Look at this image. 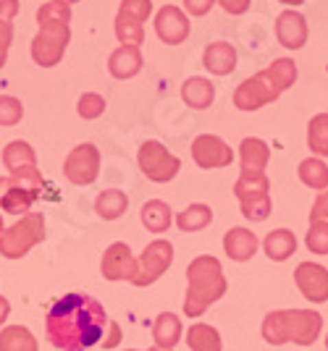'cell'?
<instances>
[{"label": "cell", "mask_w": 328, "mask_h": 351, "mask_svg": "<svg viewBox=\"0 0 328 351\" xmlns=\"http://www.w3.org/2000/svg\"><path fill=\"white\" fill-rule=\"evenodd\" d=\"M294 283L307 302H313V304L328 302V270L323 265L299 263L294 270Z\"/></svg>", "instance_id": "obj_15"}, {"label": "cell", "mask_w": 328, "mask_h": 351, "mask_svg": "<svg viewBox=\"0 0 328 351\" xmlns=\"http://www.w3.org/2000/svg\"><path fill=\"white\" fill-rule=\"evenodd\" d=\"M63 176L76 184V186H90L97 181L100 176V149L92 145V142H84V145H76L69 158L63 162Z\"/></svg>", "instance_id": "obj_11"}, {"label": "cell", "mask_w": 328, "mask_h": 351, "mask_svg": "<svg viewBox=\"0 0 328 351\" xmlns=\"http://www.w3.org/2000/svg\"><path fill=\"white\" fill-rule=\"evenodd\" d=\"M5 60H8V56H0V69L5 66Z\"/></svg>", "instance_id": "obj_46"}, {"label": "cell", "mask_w": 328, "mask_h": 351, "mask_svg": "<svg viewBox=\"0 0 328 351\" xmlns=\"http://www.w3.org/2000/svg\"><path fill=\"white\" fill-rule=\"evenodd\" d=\"M187 346L189 351H221L224 349V341H221V333L208 325V322H194L187 330Z\"/></svg>", "instance_id": "obj_25"}, {"label": "cell", "mask_w": 328, "mask_h": 351, "mask_svg": "<svg viewBox=\"0 0 328 351\" xmlns=\"http://www.w3.org/2000/svg\"><path fill=\"white\" fill-rule=\"evenodd\" d=\"M8 315H11V302L5 296H0V325L8 320Z\"/></svg>", "instance_id": "obj_43"}, {"label": "cell", "mask_w": 328, "mask_h": 351, "mask_svg": "<svg viewBox=\"0 0 328 351\" xmlns=\"http://www.w3.org/2000/svg\"><path fill=\"white\" fill-rule=\"evenodd\" d=\"M139 218H142V226L148 228L150 234H165L168 226L174 223L171 207L165 205L163 199H150V202H145V205H142V213H139Z\"/></svg>", "instance_id": "obj_26"}, {"label": "cell", "mask_w": 328, "mask_h": 351, "mask_svg": "<svg viewBox=\"0 0 328 351\" xmlns=\"http://www.w3.org/2000/svg\"><path fill=\"white\" fill-rule=\"evenodd\" d=\"M137 162H139V171L148 176L150 181L155 184H168L171 178H176L181 168V160L168 152L161 142L155 139H148L139 145V152H137Z\"/></svg>", "instance_id": "obj_8"}, {"label": "cell", "mask_w": 328, "mask_h": 351, "mask_svg": "<svg viewBox=\"0 0 328 351\" xmlns=\"http://www.w3.org/2000/svg\"><path fill=\"white\" fill-rule=\"evenodd\" d=\"M307 149L313 158H328V113H318L307 123Z\"/></svg>", "instance_id": "obj_31"}, {"label": "cell", "mask_w": 328, "mask_h": 351, "mask_svg": "<svg viewBox=\"0 0 328 351\" xmlns=\"http://www.w3.org/2000/svg\"><path fill=\"white\" fill-rule=\"evenodd\" d=\"M192 160L197 168H229L234 162V149L215 134H200L192 142Z\"/></svg>", "instance_id": "obj_12"}, {"label": "cell", "mask_w": 328, "mask_h": 351, "mask_svg": "<svg viewBox=\"0 0 328 351\" xmlns=\"http://www.w3.org/2000/svg\"><path fill=\"white\" fill-rule=\"evenodd\" d=\"M276 40L286 50H299L307 43V19L294 8L276 16Z\"/></svg>", "instance_id": "obj_17"}, {"label": "cell", "mask_w": 328, "mask_h": 351, "mask_svg": "<svg viewBox=\"0 0 328 351\" xmlns=\"http://www.w3.org/2000/svg\"><path fill=\"white\" fill-rule=\"evenodd\" d=\"M19 14V0H0V56H8L14 43V19Z\"/></svg>", "instance_id": "obj_32"}, {"label": "cell", "mask_w": 328, "mask_h": 351, "mask_svg": "<svg viewBox=\"0 0 328 351\" xmlns=\"http://www.w3.org/2000/svg\"><path fill=\"white\" fill-rule=\"evenodd\" d=\"M263 249L273 263H283L297 252V236L289 228H276L263 239Z\"/></svg>", "instance_id": "obj_24"}, {"label": "cell", "mask_w": 328, "mask_h": 351, "mask_svg": "<svg viewBox=\"0 0 328 351\" xmlns=\"http://www.w3.org/2000/svg\"><path fill=\"white\" fill-rule=\"evenodd\" d=\"M137 263H139V270H137V278L132 283L137 289H148L174 265V244L165 239H155L145 247Z\"/></svg>", "instance_id": "obj_10"}, {"label": "cell", "mask_w": 328, "mask_h": 351, "mask_svg": "<svg viewBox=\"0 0 328 351\" xmlns=\"http://www.w3.org/2000/svg\"><path fill=\"white\" fill-rule=\"evenodd\" d=\"M305 244L313 254H328V220L310 223V231L305 236Z\"/></svg>", "instance_id": "obj_36"}, {"label": "cell", "mask_w": 328, "mask_h": 351, "mask_svg": "<svg viewBox=\"0 0 328 351\" xmlns=\"http://www.w3.org/2000/svg\"><path fill=\"white\" fill-rule=\"evenodd\" d=\"M45 239V215L43 213H27L21 220H16L11 228L0 234V254L5 260H21L30 254Z\"/></svg>", "instance_id": "obj_5"}, {"label": "cell", "mask_w": 328, "mask_h": 351, "mask_svg": "<svg viewBox=\"0 0 328 351\" xmlns=\"http://www.w3.org/2000/svg\"><path fill=\"white\" fill-rule=\"evenodd\" d=\"M326 349H328V336H326Z\"/></svg>", "instance_id": "obj_48"}, {"label": "cell", "mask_w": 328, "mask_h": 351, "mask_svg": "<svg viewBox=\"0 0 328 351\" xmlns=\"http://www.w3.org/2000/svg\"><path fill=\"white\" fill-rule=\"evenodd\" d=\"M0 351H40V343L30 328L8 325L0 330Z\"/></svg>", "instance_id": "obj_27"}, {"label": "cell", "mask_w": 328, "mask_h": 351, "mask_svg": "<svg viewBox=\"0 0 328 351\" xmlns=\"http://www.w3.org/2000/svg\"><path fill=\"white\" fill-rule=\"evenodd\" d=\"M184 336V325H181L179 315H174V312H161L155 322H152V341H155V346H161V349H174L176 343L181 341Z\"/></svg>", "instance_id": "obj_23"}, {"label": "cell", "mask_w": 328, "mask_h": 351, "mask_svg": "<svg viewBox=\"0 0 328 351\" xmlns=\"http://www.w3.org/2000/svg\"><path fill=\"white\" fill-rule=\"evenodd\" d=\"M148 351H174V349H161V346H150Z\"/></svg>", "instance_id": "obj_45"}, {"label": "cell", "mask_w": 328, "mask_h": 351, "mask_svg": "<svg viewBox=\"0 0 328 351\" xmlns=\"http://www.w3.org/2000/svg\"><path fill=\"white\" fill-rule=\"evenodd\" d=\"M137 270H139V263L126 241H113L105 249L103 260H100V273L105 280H129L132 283L137 278Z\"/></svg>", "instance_id": "obj_13"}, {"label": "cell", "mask_w": 328, "mask_h": 351, "mask_svg": "<svg viewBox=\"0 0 328 351\" xmlns=\"http://www.w3.org/2000/svg\"><path fill=\"white\" fill-rule=\"evenodd\" d=\"M116 37H119L121 45H132V47H139L145 43V24L137 21L132 16L119 14L116 16Z\"/></svg>", "instance_id": "obj_33"}, {"label": "cell", "mask_w": 328, "mask_h": 351, "mask_svg": "<svg viewBox=\"0 0 328 351\" xmlns=\"http://www.w3.org/2000/svg\"><path fill=\"white\" fill-rule=\"evenodd\" d=\"M40 197V191L32 189L30 184L19 181L14 176H0V210L11 213V215H27L32 213L34 199Z\"/></svg>", "instance_id": "obj_14"}, {"label": "cell", "mask_w": 328, "mask_h": 351, "mask_svg": "<svg viewBox=\"0 0 328 351\" xmlns=\"http://www.w3.org/2000/svg\"><path fill=\"white\" fill-rule=\"evenodd\" d=\"M129 207V197L121 189H105L95 199V213L103 220H119Z\"/></svg>", "instance_id": "obj_28"}, {"label": "cell", "mask_w": 328, "mask_h": 351, "mask_svg": "<svg viewBox=\"0 0 328 351\" xmlns=\"http://www.w3.org/2000/svg\"><path fill=\"white\" fill-rule=\"evenodd\" d=\"M24 118V105L14 95H0V126H16Z\"/></svg>", "instance_id": "obj_37"}, {"label": "cell", "mask_w": 328, "mask_h": 351, "mask_svg": "<svg viewBox=\"0 0 328 351\" xmlns=\"http://www.w3.org/2000/svg\"><path fill=\"white\" fill-rule=\"evenodd\" d=\"M294 82H297V63L292 58H276L268 69L257 71L239 84L234 92V108L247 113L260 110L263 105L276 103Z\"/></svg>", "instance_id": "obj_2"}, {"label": "cell", "mask_w": 328, "mask_h": 351, "mask_svg": "<svg viewBox=\"0 0 328 351\" xmlns=\"http://www.w3.org/2000/svg\"><path fill=\"white\" fill-rule=\"evenodd\" d=\"M263 338L270 346L297 343V346H313L323 330V315L315 309H273L263 320Z\"/></svg>", "instance_id": "obj_4"}, {"label": "cell", "mask_w": 328, "mask_h": 351, "mask_svg": "<svg viewBox=\"0 0 328 351\" xmlns=\"http://www.w3.org/2000/svg\"><path fill=\"white\" fill-rule=\"evenodd\" d=\"M3 231H5V226H3V218H0V234H3Z\"/></svg>", "instance_id": "obj_47"}, {"label": "cell", "mask_w": 328, "mask_h": 351, "mask_svg": "<svg viewBox=\"0 0 328 351\" xmlns=\"http://www.w3.org/2000/svg\"><path fill=\"white\" fill-rule=\"evenodd\" d=\"M215 3H221V8H224L226 14L242 16L250 11V3H253V0H215Z\"/></svg>", "instance_id": "obj_41"}, {"label": "cell", "mask_w": 328, "mask_h": 351, "mask_svg": "<svg viewBox=\"0 0 328 351\" xmlns=\"http://www.w3.org/2000/svg\"><path fill=\"white\" fill-rule=\"evenodd\" d=\"M257 247H260V241H257V236L250 228L237 226V228H229L224 234V252L229 254V260H234V263L253 260Z\"/></svg>", "instance_id": "obj_19"}, {"label": "cell", "mask_w": 328, "mask_h": 351, "mask_svg": "<svg viewBox=\"0 0 328 351\" xmlns=\"http://www.w3.org/2000/svg\"><path fill=\"white\" fill-rule=\"evenodd\" d=\"M234 194H237L244 218L253 223L268 220L270 210H273L268 176H239L234 184Z\"/></svg>", "instance_id": "obj_6"}, {"label": "cell", "mask_w": 328, "mask_h": 351, "mask_svg": "<svg viewBox=\"0 0 328 351\" xmlns=\"http://www.w3.org/2000/svg\"><path fill=\"white\" fill-rule=\"evenodd\" d=\"M299 181L315 191L328 189V165L323 158H305L297 168Z\"/></svg>", "instance_id": "obj_30"}, {"label": "cell", "mask_w": 328, "mask_h": 351, "mask_svg": "<svg viewBox=\"0 0 328 351\" xmlns=\"http://www.w3.org/2000/svg\"><path fill=\"white\" fill-rule=\"evenodd\" d=\"M192 32L189 16L181 11L179 5H163L155 14V34L165 45H181Z\"/></svg>", "instance_id": "obj_16"}, {"label": "cell", "mask_w": 328, "mask_h": 351, "mask_svg": "<svg viewBox=\"0 0 328 351\" xmlns=\"http://www.w3.org/2000/svg\"><path fill=\"white\" fill-rule=\"evenodd\" d=\"M239 162H242L239 176H266V168L270 162L268 142L260 136H244L239 145Z\"/></svg>", "instance_id": "obj_18"}, {"label": "cell", "mask_w": 328, "mask_h": 351, "mask_svg": "<svg viewBox=\"0 0 328 351\" xmlns=\"http://www.w3.org/2000/svg\"><path fill=\"white\" fill-rule=\"evenodd\" d=\"M181 100L194 110H205L215 100V84L205 76H189L181 84Z\"/></svg>", "instance_id": "obj_22"}, {"label": "cell", "mask_w": 328, "mask_h": 351, "mask_svg": "<svg viewBox=\"0 0 328 351\" xmlns=\"http://www.w3.org/2000/svg\"><path fill=\"white\" fill-rule=\"evenodd\" d=\"M69 40H71V27L69 24H60V21L40 24L37 37L32 40V60L37 66H43V69L58 66L63 56H66Z\"/></svg>", "instance_id": "obj_7"}, {"label": "cell", "mask_w": 328, "mask_h": 351, "mask_svg": "<svg viewBox=\"0 0 328 351\" xmlns=\"http://www.w3.org/2000/svg\"><path fill=\"white\" fill-rule=\"evenodd\" d=\"M76 113L84 118V121H95L105 113V97L97 92H84L76 103Z\"/></svg>", "instance_id": "obj_35"}, {"label": "cell", "mask_w": 328, "mask_h": 351, "mask_svg": "<svg viewBox=\"0 0 328 351\" xmlns=\"http://www.w3.org/2000/svg\"><path fill=\"white\" fill-rule=\"evenodd\" d=\"M105 307L90 293H66L47 309L45 336L60 351H87L103 341Z\"/></svg>", "instance_id": "obj_1"}, {"label": "cell", "mask_w": 328, "mask_h": 351, "mask_svg": "<svg viewBox=\"0 0 328 351\" xmlns=\"http://www.w3.org/2000/svg\"><path fill=\"white\" fill-rule=\"evenodd\" d=\"M226 276L221 260L213 254H200L187 265V299H184V315L187 317H202L221 296H226Z\"/></svg>", "instance_id": "obj_3"}, {"label": "cell", "mask_w": 328, "mask_h": 351, "mask_svg": "<svg viewBox=\"0 0 328 351\" xmlns=\"http://www.w3.org/2000/svg\"><path fill=\"white\" fill-rule=\"evenodd\" d=\"M3 165H5L8 176L30 184L32 189L43 191V173L37 171V155H34L32 145L21 142V139L8 142L3 149Z\"/></svg>", "instance_id": "obj_9"}, {"label": "cell", "mask_w": 328, "mask_h": 351, "mask_svg": "<svg viewBox=\"0 0 328 351\" xmlns=\"http://www.w3.org/2000/svg\"><path fill=\"white\" fill-rule=\"evenodd\" d=\"M315 220H328V189H323L313 202V210H310V223Z\"/></svg>", "instance_id": "obj_39"}, {"label": "cell", "mask_w": 328, "mask_h": 351, "mask_svg": "<svg viewBox=\"0 0 328 351\" xmlns=\"http://www.w3.org/2000/svg\"><path fill=\"white\" fill-rule=\"evenodd\" d=\"M202 66L213 76H229L237 69V50L229 43H210L202 53Z\"/></svg>", "instance_id": "obj_21"}, {"label": "cell", "mask_w": 328, "mask_h": 351, "mask_svg": "<svg viewBox=\"0 0 328 351\" xmlns=\"http://www.w3.org/2000/svg\"><path fill=\"white\" fill-rule=\"evenodd\" d=\"M213 5H215V0H184V14L205 16Z\"/></svg>", "instance_id": "obj_40"}, {"label": "cell", "mask_w": 328, "mask_h": 351, "mask_svg": "<svg viewBox=\"0 0 328 351\" xmlns=\"http://www.w3.org/2000/svg\"><path fill=\"white\" fill-rule=\"evenodd\" d=\"M121 343V328L119 322H110L108 320V338H103V346L105 349H116Z\"/></svg>", "instance_id": "obj_42"}, {"label": "cell", "mask_w": 328, "mask_h": 351, "mask_svg": "<svg viewBox=\"0 0 328 351\" xmlns=\"http://www.w3.org/2000/svg\"><path fill=\"white\" fill-rule=\"evenodd\" d=\"M326 71H328V66H326Z\"/></svg>", "instance_id": "obj_50"}, {"label": "cell", "mask_w": 328, "mask_h": 351, "mask_svg": "<svg viewBox=\"0 0 328 351\" xmlns=\"http://www.w3.org/2000/svg\"><path fill=\"white\" fill-rule=\"evenodd\" d=\"M210 223H213V210H210V205H202V202H194V205L184 207L176 215V226L184 234L202 231V228H208Z\"/></svg>", "instance_id": "obj_29"}, {"label": "cell", "mask_w": 328, "mask_h": 351, "mask_svg": "<svg viewBox=\"0 0 328 351\" xmlns=\"http://www.w3.org/2000/svg\"><path fill=\"white\" fill-rule=\"evenodd\" d=\"M126 351H137V349H126Z\"/></svg>", "instance_id": "obj_49"}, {"label": "cell", "mask_w": 328, "mask_h": 351, "mask_svg": "<svg viewBox=\"0 0 328 351\" xmlns=\"http://www.w3.org/2000/svg\"><path fill=\"white\" fill-rule=\"evenodd\" d=\"M142 66H145L142 50L132 47V45H121V47H116L110 53V58H108V71H110L113 79H121V82L137 76V73L142 71Z\"/></svg>", "instance_id": "obj_20"}, {"label": "cell", "mask_w": 328, "mask_h": 351, "mask_svg": "<svg viewBox=\"0 0 328 351\" xmlns=\"http://www.w3.org/2000/svg\"><path fill=\"white\" fill-rule=\"evenodd\" d=\"M119 14L132 16V19L145 24L150 19V14H152V0H121Z\"/></svg>", "instance_id": "obj_38"}, {"label": "cell", "mask_w": 328, "mask_h": 351, "mask_svg": "<svg viewBox=\"0 0 328 351\" xmlns=\"http://www.w3.org/2000/svg\"><path fill=\"white\" fill-rule=\"evenodd\" d=\"M37 21L47 24V21H60V24H71V5L69 3H56V0H47L40 5L37 11Z\"/></svg>", "instance_id": "obj_34"}, {"label": "cell", "mask_w": 328, "mask_h": 351, "mask_svg": "<svg viewBox=\"0 0 328 351\" xmlns=\"http://www.w3.org/2000/svg\"><path fill=\"white\" fill-rule=\"evenodd\" d=\"M279 3H283V5H294V8H297V5H302L305 0H279Z\"/></svg>", "instance_id": "obj_44"}]
</instances>
